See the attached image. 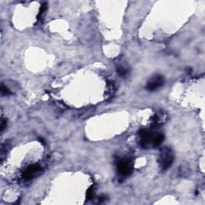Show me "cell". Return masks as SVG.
<instances>
[{
  "label": "cell",
  "mask_w": 205,
  "mask_h": 205,
  "mask_svg": "<svg viewBox=\"0 0 205 205\" xmlns=\"http://www.w3.org/2000/svg\"><path fill=\"white\" fill-rule=\"evenodd\" d=\"M174 151L170 147H163L159 156V165L162 171H167L174 162Z\"/></svg>",
  "instance_id": "obj_1"
},
{
  "label": "cell",
  "mask_w": 205,
  "mask_h": 205,
  "mask_svg": "<svg viewBox=\"0 0 205 205\" xmlns=\"http://www.w3.org/2000/svg\"><path fill=\"white\" fill-rule=\"evenodd\" d=\"M133 169L132 162L129 159H120L117 162L118 173L121 176H127L130 175Z\"/></svg>",
  "instance_id": "obj_2"
},
{
  "label": "cell",
  "mask_w": 205,
  "mask_h": 205,
  "mask_svg": "<svg viewBox=\"0 0 205 205\" xmlns=\"http://www.w3.org/2000/svg\"><path fill=\"white\" fill-rule=\"evenodd\" d=\"M156 133H153L150 131L143 130L140 134V144L143 148H149L153 147V140Z\"/></svg>",
  "instance_id": "obj_3"
},
{
  "label": "cell",
  "mask_w": 205,
  "mask_h": 205,
  "mask_svg": "<svg viewBox=\"0 0 205 205\" xmlns=\"http://www.w3.org/2000/svg\"><path fill=\"white\" fill-rule=\"evenodd\" d=\"M163 84H164V78L163 75H155L147 81L146 89L149 91H156L159 88L163 87Z\"/></svg>",
  "instance_id": "obj_4"
},
{
  "label": "cell",
  "mask_w": 205,
  "mask_h": 205,
  "mask_svg": "<svg viewBox=\"0 0 205 205\" xmlns=\"http://www.w3.org/2000/svg\"><path fill=\"white\" fill-rule=\"evenodd\" d=\"M41 170H42V167L39 164L31 165L23 172V178L25 179H32L38 175V173L41 172Z\"/></svg>",
  "instance_id": "obj_5"
},
{
  "label": "cell",
  "mask_w": 205,
  "mask_h": 205,
  "mask_svg": "<svg viewBox=\"0 0 205 205\" xmlns=\"http://www.w3.org/2000/svg\"><path fill=\"white\" fill-rule=\"evenodd\" d=\"M164 140V136L162 133H156L154 140H153V147H159L163 143Z\"/></svg>",
  "instance_id": "obj_6"
},
{
  "label": "cell",
  "mask_w": 205,
  "mask_h": 205,
  "mask_svg": "<svg viewBox=\"0 0 205 205\" xmlns=\"http://www.w3.org/2000/svg\"><path fill=\"white\" fill-rule=\"evenodd\" d=\"M1 95H3V96H7V95H10L12 94V92L10 91V90L8 88H7L4 84L1 85Z\"/></svg>",
  "instance_id": "obj_7"
},
{
  "label": "cell",
  "mask_w": 205,
  "mask_h": 205,
  "mask_svg": "<svg viewBox=\"0 0 205 205\" xmlns=\"http://www.w3.org/2000/svg\"><path fill=\"white\" fill-rule=\"evenodd\" d=\"M163 120H164L163 115L160 113V114L155 115V117H154V121H153V124H155V125H160V124H161L162 122H163Z\"/></svg>",
  "instance_id": "obj_8"
},
{
  "label": "cell",
  "mask_w": 205,
  "mask_h": 205,
  "mask_svg": "<svg viewBox=\"0 0 205 205\" xmlns=\"http://www.w3.org/2000/svg\"><path fill=\"white\" fill-rule=\"evenodd\" d=\"M116 72H117L118 75L121 76V77L126 76L127 75V73H128L127 69H126L124 67H118L117 69H116Z\"/></svg>",
  "instance_id": "obj_9"
},
{
  "label": "cell",
  "mask_w": 205,
  "mask_h": 205,
  "mask_svg": "<svg viewBox=\"0 0 205 205\" xmlns=\"http://www.w3.org/2000/svg\"><path fill=\"white\" fill-rule=\"evenodd\" d=\"M47 8V3H42V5L41 6V7H40V10H39V15H38V17H37L38 21H39V20L41 19V17H42V15L45 13Z\"/></svg>",
  "instance_id": "obj_10"
},
{
  "label": "cell",
  "mask_w": 205,
  "mask_h": 205,
  "mask_svg": "<svg viewBox=\"0 0 205 205\" xmlns=\"http://www.w3.org/2000/svg\"><path fill=\"white\" fill-rule=\"evenodd\" d=\"M93 195H94V187L92 186L88 190V192H87V199H91L93 197Z\"/></svg>",
  "instance_id": "obj_11"
},
{
  "label": "cell",
  "mask_w": 205,
  "mask_h": 205,
  "mask_svg": "<svg viewBox=\"0 0 205 205\" xmlns=\"http://www.w3.org/2000/svg\"><path fill=\"white\" fill-rule=\"evenodd\" d=\"M5 128H7V120L2 118L1 120V132H3Z\"/></svg>",
  "instance_id": "obj_12"
}]
</instances>
